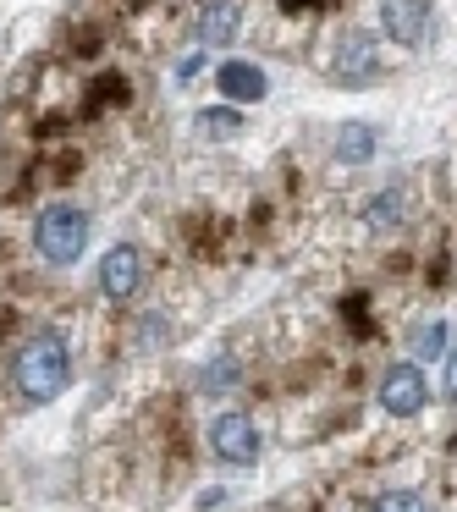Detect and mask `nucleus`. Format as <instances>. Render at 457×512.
I'll return each instance as SVG.
<instances>
[{
  "label": "nucleus",
  "instance_id": "nucleus-1",
  "mask_svg": "<svg viewBox=\"0 0 457 512\" xmlns=\"http://www.w3.org/2000/svg\"><path fill=\"white\" fill-rule=\"evenodd\" d=\"M67 380H72V347H67L61 331H34L23 347H17L12 386H17V397H23L28 408L56 402L61 391H67Z\"/></svg>",
  "mask_w": 457,
  "mask_h": 512
},
{
  "label": "nucleus",
  "instance_id": "nucleus-2",
  "mask_svg": "<svg viewBox=\"0 0 457 512\" xmlns=\"http://www.w3.org/2000/svg\"><path fill=\"white\" fill-rule=\"evenodd\" d=\"M34 248L45 265L67 270L78 265L83 254H89V215L78 210V204H45L34 221Z\"/></svg>",
  "mask_w": 457,
  "mask_h": 512
},
{
  "label": "nucleus",
  "instance_id": "nucleus-3",
  "mask_svg": "<svg viewBox=\"0 0 457 512\" xmlns=\"http://www.w3.org/2000/svg\"><path fill=\"white\" fill-rule=\"evenodd\" d=\"M430 402V380H424L419 364H391L380 375V408L397 413V419H413V413Z\"/></svg>",
  "mask_w": 457,
  "mask_h": 512
},
{
  "label": "nucleus",
  "instance_id": "nucleus-4",
  "mask_svg": "<svg viewBox=\"0 0 457 512\" xmlns=\"http://www.w3.org/2000/svg\"><path fill=\"white\" fill-rule=\"evenodd\" d=\"M210 452L221 457V463L248 468L259 457V424L248 419V413H221V419L210 424Z\"/></svg>",
  "mask_w": 457,
  "mask_h": 512
},
{
  "label": "nucleus",
  "instance_id": "nucleus-5",
  "mask_svg": "<svg viewBox=\"0 0 457 512\" xmlns=\"http://www.w3.org/2000/svg\"><path fill=\"white\" fill-rule=\"evenodd\" d=\"M138 287H144V254H138L133 243L105 248V259H100V292H105V298L127 303Z\"/></svg>",
  "mask_w": 457,
  "mask_h": 512
},
{
  "label": "nucleus",
  "instance_id": "nucleus-6",
  "mask_svg": "<svg viewBox=\"0 0 457 512\" xmlns=\"http://www.w3.org/2000/svg\"><path fill=\"white\" fill-rule=\"evenodd\" d=\"M380 28H386V39H397L402 50H413L430 34V6H424V0H380Z\"/></svg>",
  "mask_w": 457,
  "mask_h": 512
},
{
  "label": "nucleus",
  "instance_id": "nucleus-7",
  "mask_svg": "<svg viewBox=\"0 0 457 512\" xmlns=\"http://www.w3.org/2000/svg\"><path fill=\"white\" fill-rule=\"evenodd\" d=\"M375 72V39L369 34H342L331 50V78L336 83H364Z\"/></svg>",
  "mask_w": 457,
  "mask_h": 512
},
{
  "label": "nucleus",
  "instance_id": "nucleus-8",
  "mask_svg": "<svg viewBox=\"0 0 457 512\" xmlns=\"http://www.w3.org/2000/svg\"><path fill=\"white\" fill-rule=\"evenodd\" d=\"M237 23H243V6L237 0H210L199 12V23H193V39H199V50H221L237 39Z\"/></svg>",
  "mask_w": 457,
  "mask_h": 512
},
{
  "label": "nucleus",
  "instance_id": "nucleus-9",
  "mask_svg": "<svg viewBox=\"0 0 457 512\" xmlns=\"http://www.w3.org/2000/svg\"><path fill=\"white\" fill-rule=\"evenodd\" d=\"M215 83H221V94H232L237 105H254V100H265V94H270L265 72H259L254 61H226V67L215 72Z\"/></svg>",
  "mask_w": 457,
  "mask_h": 512
},
{
  "label": "nucleus",
  "instance_id": "nucleus-10",
  "mask_svg": "<svg viewBox=\"0 0 457 512\" xmlns=\"http://www.w3.org/2000/svg\"><path fill=\"white\" fill-rule=\"evenodd\" d=\"M243 133V116H237V105H210V111L193 116V138H204V144H226V138Z\"/></svg>",
  "mask_w": 457,
  "mask_h": 512
},
{
  "label": "nucleus",
  "instance_id": "nucleus-11",
  "mask_svg": "<svg viewBox=\"0 0 457 512\" xmlns=\"http://www.w3.org/2000/svg\"><path fill=\"white\" fill-rule=\"evenodd\" d=\"M336 160L342 166H364L369 155H375V127H364V122H342L336 127Z\"/></svg>",
  "mask_w": 457,
  "mask_h": 512
},
{
  "label": "nucleus",
  "instance_id": "nucleus-12",
  "mask_svg": "<svg viewBox=\"0 0 457 512\" xmlns=\"http://www.w3.org/2000/svg\"><path fill=\"white\" fill-rule=\"evenodd\" d=\"M402 215V188H386L380 199L364 204V226H391Z\"/></svg>",
  "mask_w": 457,
  "mask_h": 512
},
{
  "label": "nucleus",
  "instance_id": "nucleus-13",
  "mask_svg": "<svg viewBox=\"0 0 457 512\" xmlns=\"http://www.w3.org/2000/svg\"><path fill=\"white\" fill-rule=\"evenodd\" d=\"M441 353H446V325L441 320L419 325V331H413V364H419V358H441Z\"/></svg>",
  "mask_w": 457,
  "mask_h": 512
},
{
  "label": "nucleus",
  "instance_id": "nucleus-14",
  "mask_svg": "<svg viewBox=\"0 0 457 512\" xmlns=\"http://www.w3.org/2000/svg\"><path fill=\"white\" fill-rule=\"evenodd\" d=\"M369 512H430V507H424V496H413V490H386Z\"/></svg>",
  "mask_w": 457,
  "mask_h": 512
},
{
  "label": "nucleus",
  "instance_id": "nucleus-15",
  "mask_svg": "<svg viewBox=\"0 0 457 512\" xmlns=\"http://www.w3.org/2000/svg\"><path fill=\"white\" fill-rule=\"evenodd\" d=\"M199 72H204V50H193V56L182 61V67H177V78L188 83V78H199Z\"/></svg>",
  "mask_w": 457,
  "mask_h": 512
},
{
  "label": "nucleus",
  "instance_id": "nucleus-16",
  "mask_svg": "<svg viewBox=\"0 0 457 512\" xmlns=\"http://www.w3.org/2000/svg\"><path fill=\"white\" fill-rule=\"evenodd\" d=\"M441 391H446V397H452V402H457V353H452V358H446V380H441Z\"/></svg>",
  "mask_w": 457,
  "mask_h": 512
},
{
  "label": "nucleus",
  "instance_id": "nucleus-17",
  "mask_svg": "<svg viewBox=\"0 0 457 512\" xmlns=\"http://www.w3.org/2000/svg\"><path fill=\"white\" fill-rule=\"evenodd\" d=\"M281 6H287V12H303V0H281Z\"/></svg>",
  "mask_w": 457,
  "mask_h": 512
}]
</instances>
